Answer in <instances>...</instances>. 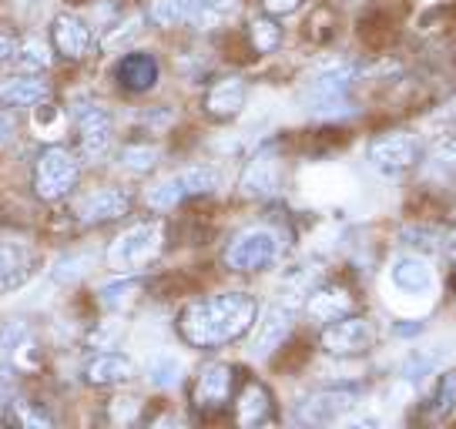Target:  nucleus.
<instances>
[{
	"mask_svg": "<svg viewBox=\"0 0 456 429\" xmlns=\"http://www.w3.org/2000/svg\"><path fill=\"white\" fill-rule=\"evenodd\" d=\"M299 4L302 0H265V7H269L272 14H292Z\"/></svg>",
	"mask_w": 456,
	"mask_h": 429,
	"instance_id": "e433bc0d",
	"label": "nucleus"
},
{
	"mask_svg": "<svg viewBox=\"0 0 456 429\" xmlns=\"http://www.w3.org/2000/svg\"><path fill=\"white\" fill-rule=\"evenodd\" d=\"M272 416V400L269 393L252 383V386H245L242 400H239V423L242 426H262V423H269Z\"/></svg>",
	"mask_w": 456,
	"mask_h": 429,
	"instance_id": "b1692460",
	"label": "nucleus"
},
{
	"mask_svg": "<svg viewBox=\"0 0 456 429\" xmlns=\"http://www.w3.org/2000/svg\"><path fill=\"white\" fill-rule=\"evenodd\" d=\"M416 142L410 134H383L370 144V165L379 174H403L413 168Z\"/></svg>",
	"mask_w": 456,
	"mask_h": 429,
	"instance_id": "9b49d317",
	"label": "nucleus"
},
{
	"mask_svg": "<svg viewBox=\"0 0 456 429\" xmlns=\"http://www.w3.org/2000/svg\"><path fill=\"white\" fill-rule=\"evenodd\" d=\"M453 406H456V372H443L440 383H436V393H433V400H429V413L440 419V416H446Z\"/></svg>",
	"mask_w": 456,
	"mask_h": 429,
	"instance_id": "7c9ffc66",
	"label": "nucleus"
},
{
	"mask_svg": "<svg viewBox=\"0 0 456 429\" xmlns=\"http://www.w3.org/2000/svg\"><path fill=\"white\" fill-rule=\"evenodd\" d=\"M289 332H292V309L289 305H272V309H265L256 336H252V345H248V356L269 359L289 339Z\"/></svg>",
	"mask_w": 456,
	"mask_h": 429,
	"instance_id": "ddd939ff",
	"label": "nucleus"
},
{
	"mask_svg": "<svg viewBox=\"0 0 456 429\" xmlns=\"http://www.w3.org/2000/svg\"><path fill=\"white\" fill-rule=\"evenodd\" d=\"M356 406V393L349 389H322V393H313L309 400L299 402V423H309V426H332L349 416V409Z\"/></svg>",
	"mask_w": 456,
	"mask_h": 429,
	"instance_id": "9d476101",
	"label": "nucleus"
},
{
	"mask_svg": "<svg viewBox=\"0 0 456 429\" xmlns=\"http://www.w3.org/2000/svg\"><path fill=\"white\" fill-rule=\"evenodd\" d=\"M218 185H222V172L215 165H195V168L171 174L161 185L151 188L148 205L165 212V208H175V205H182L185 198H195V195H212Z\"/></svg>",
	"mask_w": 456,
	"mask_h": 429,
	"instance_id": "f03ea898",
	"label": "nucleus"
},
{
	"mask_svg": "<svg viewBox=\"0 0 456 429\" xmlns=\"http://www.w3.org/2000/svg\"><path fill=\"white\" fill-rule=\"evenodd\" d=\"M372 326L366 319H353V315H342L336 322H329L322 329V349L329 356H359L372 345Z\"/></svg>",
	"mask_w": 456,
	"mask_h": 429,
	"instance_id": "0eeeda50",
	"label": "nucleus"
},
{
	"mask_svg": "<svg viewBox=\"0 0 456 429\" xmlns=\"http://www.w3.org/2000/svg\"><path fill=\"white\" fill-rule=\"evenodd\" d=\"M34 125H37V128H57V125H61L57 108H51V104H47V108H37V111H34Z\"/></svg>",
	"mask_w": 456,
	"mask_h": 429,
	"instance_id": "72a5a7b5",
	"label": "nucleus"
},
{
	"mask_svg": "<svg viewBox=\"0 0 456 429\" xmlns=\"http://www.w3.org/2000/svg\"><path fill=\"white\" fill-rule=\"evenodd\" d=\"M74 121L81 131V148L87 158H101L114 142V121L111 111L94 98H77L74 101Z\"/></svg>",
	"mask_w": 456,
	"mask_h": 429,
	"instance_id": "423d86ee",
	"label": "nucleus"
},
{
	"mask_svg": "<svg viewBox=\"0 0 456 429\" xmlns=\"http://www.w3.org/2000/svg\"><path fill=\"white\" fill-rule=\"evenodd\" d=\"M138 413V400H114V416L118 419H131Z\"/></svg>",
	"mask_w": 456,
	"mask_h": 429,
	"instance_id": "c9c22d12",
	"label": "nucleus"
},
{
	"mask_svg": "<svg viewBox=\"0 0 456 429\" xmlns=\"http://www.w3.org/2000/svg\"><path fill=\"white\" fill-rule=\"evenodd\" d=\"M427 174L436 178V182L456 178V138L436 142V148H433V155H429V161H427Z\"/></svg>",
	"mask_w": 456,
	"mask_h": 429,
	"instance_id": "393cba45",
	"label": "nucleus"
},
{
	"mask_svg": "<svg viewBox=\"0 0 456 429\" xmlns=\"http://www.w3.org/2000/svg\"><path fill=\"white\" fill-rule=\"evenodd\" d=\"M77 178H81V168H77L71 151H64V148H47L34 165V191L44 201H57L71 195Z\"/></svg>",
	"mask_w": 456,
	"mask_h": 429,
	"instance_id": "20e7f679",
	"label": "nucleus"
},
{
	"mask_svg": "<svg viewBox=\"0 0 456 429\" xmlns=\"http://www.w3.org/2000/svg\"><path fill=\"white\" fill-rule=\"evenodd\" d=\"M14 131H17L14 117L7 115V111H0V148H4V144H11V138H14Z\"/></svg>",
	"mask_w": 456,
	"mask_h": 429,
	"instance_id": "f704fd0d",
	"label": "nucleus"
},
{
	"mask_svg": "<svg viewBox=\"0 0 456 429\" xmlns=\"http://www.w3.org/2000/svg\"><path fill=\"white\" fill-rule=\"evenodd\" d=\"M138 292H142V282H138V279H121V282H108V286H101L98 302L104 305V309H125Z\"/></svg>",
	"mask_w": 456,
	"mask_h": 429,
	"instance_id": "cd10ccee",
	"label": "nucleus"
},
{
	"mask_svg": "<svg viewBox=\"0 0 456 429\" xmlns=\"http://www.w3.org/2000/svg\"><path fill=\"white\" fill-rule=\"evenodd\" d=\"M252 44H256V51H262V54H272L282 44V28L275 20H269V17H256L252 20Z\"/></svg>",
	"mask_w": 456,
	"mask_h": 429,
	"instance_id": "c85d7f7f",
	"label": "nucleus"
},
{
	"mask_svg": "<svg viewBox=\"0 0 456 429\" xmlns=\"http://www.w3.org/2000/svg\"><path fill=\"white\" fill-rule=\"evenodd\" d=\"M185 376V359L161 349L155 356L148 359V383L155 389H175Z\"/></svg>",
	"mask_w": 456,
	"mask_h": 429,
	"instance_id": "5701e85b",
	"label": "nucleus"
},
{
	"mask_svg": "<svg viewBox=\"0 0 456 429\" xmlns=\"http://www.w3.org/2000/svg\"><path fill=\"white\" fill-rule=\"evenodd\" d=\"M51 41H54L57 54L64 58H85L87 47H91V30L85 28V20L74 14H57L54 28H51Z\"/></svg>",
	"mask_w": 456,
	"mask_h": 429,
	"instance_id": "dca6fc26",
	"label": "nucleus"
},
{
	"mask_svg": "<svg viewBox=\"0 0 456 429\" xmlns=\"http://www.w3.org/2000/svg\"><path fill=\"white\" fill-rule=\"evenodd\" d=\"M14 64L20 68V71L37 74V71H44V68L51 64V51H47V44H44V41L30 37V41H24L14 51Z\"/></svg>",
	"mask_w": 456,
	"mask_h": 429,
	"instance_id": "bb28decb",
	"label": "nucleus"
},
{
	"mask_svg": "<svg viewBox=\"0 0 456 429\" xmlns=\"http://www.w3.org/2000/svg\"><path fill=\"white\" fill-rule=\"evenodd\" d=\"M245 98H248V87H245L242 77H225L208 91L205 98V108L208 115L215 117H235L245 108Z\"/></svg>",
	"mask_w": 456,
	"mask_h": 429,
	"instance_id": "6ab92c4d",
	"label": "nucleus"
},
{
	"mask_svg": "<svg viewBox=\"0 0 456 429\" xmlns=\"http://www.w3.org/2000/svg\"><path fill=\"white\" fill-rule=\"evenodd\" d=\"M91 265H94V255H91V252L64 255L54 269H51V279H54L57 286H74V282H81V279L91 272Z\"/></svg>",
	"mask_w": 456,
	"mask_h": 429,
	"instance_id": "a878e982",
	"label": "nucleus"
},
{
	"mask_svg": "<svg viewBox=\"0 0 456 429\" xmlns=\"http://www.w3.org/2000/svg\"><path fill=\"white\" fill-rule=\"evenodd\" d=\"M279 255V235L272 229H248L235 235L225 248V265L232 272H258Z\"/></svg>",
	"mask_w": 456,
	"mask_h": 429,
	"instance_id": "39448f33",
	"label": "nucleus"
},
{
	"mask_svg": "<svg viewBox=\"0 0 456 429\" xmlns=\"http://www.w3.org/2000/svg\"><path fill=\"white\" fill-rule=\"evenodd\" d=\"M37 272V252L20 239L0 242V295L24 288Z\"/></svg>",
	"mask_w": 456,
	"mask_h": 429,
	"instance_id": "1a4fd4ad",
	"label": "nucleus"
},
{
	"mask_svg": "<svg viewBox=\"0 0 456 429\" xmlns=\"http://www.w3.org/2000/svg\"><path fill=\"white\" fill-rule=\"evenodd\" d=\"M17 7H34V4H41V0H14Z\"/></svg>",
	"mask_w": 456,
	"mask_h": 429,
	"instance_id": "ea45409f",
	"label": "nucleus"
},
{
	"mask_svg": "<svg viewBox=\"0 0 456 429\" xmlns=\"http://www.w3.org/2000/svg\"><path fill=\"white\" fill-rule=\"evenodd\" d=\"M389 286L396 288L399 295H406V299H429L433 288H436V275H433V265L427 258L399 255L389 265Z\"/></svg>",
	"mask_w": 456,
	"mask_h": 429,
	"instance_id": "6e6552de",
	"label": "nucleus"
},
{
	"mask_svg": "<svg viewBox=\"0 0 456 429\" xmlns=\"http://www.w3.org/2000/svg\"><path fill=\"white\" fill-rule=\"evenodd\" d=\"M14 51H17L14 37H7V34H0V68H4L7 61H14Z\"/></svg>",
	"mask_w": 456,
	"mask_h": 429,
	"instance_id": "4c0bfd02",
	"label": "nucleus"
},
{
	"mask_svg": "<svg viewBox=\"0 0 456 429\" xmlns=\"http://www.w3.org/2000/svg\"><path fill=\"white\" fill-rule=\"evenodd\" d=\"M151 20L158 28H178V24H199L208 28L218 20V14H212L208 7H201L199 0H155L151 4Z\"/></svg>",
	"mask_w": 456,
	"mask_h": 429,
	"instance_id": "2eb2a0df",
	"label": "nucleus"
},
{
	"mask_svg": "<svg viewBox=\"0 0 456 429\" xmlns=\"http://www.w3.org/2000/svg\"><path fill=\"white\" fill-rule=\"evenodd\" d=\"M7 419H11V423H20V426H51V416L34 413L30 402H14V409H11Z\"/></svg>",
	"mask_w": 456,
	"mask_h": 429,
	"instance_id": "2f4dec72",
	"label": "nucleus"
},
{
	"mask_svg": "<svg viewBox=\"0 0 456 429\" xmlns=\"http://www.w3.org/2000/svg\"><path fill=\"white\" fill-rule=\"evenodd\" d=\"M128 208H131V198L121 188H101V191H91L81 201L77 214L94 225V222H114V218H121V214H128Z\"/></svg>",
	"mask_w": 456,
	"mask_h": 429,
	"instance_id": "f3484780",
	"label": "nucleus"
},
{
	"mask_svg": "<svg viewBox=\"0 0 456 429\" xmlns=\"http://www.w3.org/2000/svg\"><path fill=\"white\" fill-rule=\"evenodd\" d=\"M256 315L258 305L248 292H222L212 299L191 302L178 319V329L188 345L212 349V345L235 343L239 336H245L252 329Z\"/></svg>",
	"mask_w": 456,
	"mask_h": 429,
	"instance_id": "f257e3e1",
	"label": "nucleus"
},
{
	"mask_svg": "<svg viewBox=\"0 0 456 429\" xmlns=\"http://www.w3.org/2000/svg\"><path fill=\"white\" fill-rule=\"evenodd\" d=\"M161 239L165 235H161L158 222H144V225L121 231L108 248V265L118 272H134L148 262H155L158 252H161Z\"/></svg>",
	"mask_w": 456,
	"mask_h": 429,
	"instance_id": "7ed1b4c3",
	"label": "nucleus"
},
{
	"mask_svg": "<svg viewBox=\"0 0 456 429\" xmlns=\"http://www.w3.org/2000/svg\"><path fill=\"white\" fill-rule=\"evenodd\" d=\"M232 376L235 372L228 369L225 362H212V366H205L201 376L195 379V406L205 409V413H212V409H222L232 396Z\"/></svg>",
	"mask_w": 456,
	"mask_h": 429,
	"instance_id": "4468645a",
	"label": "nucleus"
},
{
	"mask_svg": "<svg viewBox=\"0 0 456 429\" xmlns=\"http://www.w3.org/2000/svg\"><path fill=\"white\" fill-rule=\"evenodd\" d=\"M134 372V362H131L125 352H98V356L87 362V383L91 386H114V383H125Z\"/></svg>",
	"mask_w": 456,
	"mask_h": 429,
	"instance_id": "a211bd4d",
	"label": "nucleus"
},
{
	"mask_svg": "<svg viewBox=\"0 0 456 429\" xmlns=\"http://www.w3.org/2000/svg\"><path fill=\"white\" fill-rule=\"evenodd\" d=\"M121 165L128 168V172H151L158 165V148H151V144H128L125 151H121Z\"/></svg>",
	"mask_w": 456,
	"mask_h": 429,
	"instance_id": "c756f323",
	"label": "nucleus"
},
{
	"mask_svg": "<svg viewBox=\"0 0 456 429\" xmlns=\"http://www.w3.org/2000/svg\"><path fill=\"white\" fill-rule=\"evenodd\" d=\"M118 81L128 91H148L158 85V61L151 54H125L118 64Z\"/></svg>",
	"mask_w": 456,
	"mask_h": 429,
	"instance_id": "412c9836",
	"label": "nucleus"
},
{
	"mask_svg": "<svg viewBox=\"0 0 456 429\" xmlns=\"http://www.w3.org/2000/svg\"><path fill=\"white\" fill-rule=\"evenodd\" d=\"M51 98V87L37 77H14L7 85H0V104L7 108H37Z\"/></svg>",
	"mask_w": 456,
	"mask_h": 429,
	"instance_id": "4be33fe9",
	"label": "nucleus"
},
{
	"mask_svg": "<svg viewBox=\"0 0 456 429\" xmlns=\"http://www.w3.org/2000/svg\"><path fill=\"white\" fill-rule=\"evenodd\" d=\"M20 345H28V329H24V326H7V329H0V352H17Z\"/></svg>",
	"mask_w": 456,
	"mask_h": 429,
	"instance_id": "473e14b6",
	"label": "nucleus"
},
{
	"mask_svg": "<svg viewBox=\"0 0 456 429\" xmlns=\"http://www.w3.org/2000/svg\"><path fill=\"white\" fill-rule=\"evenodd\" d=\"M279 185H282V165H279L275 151H258L245 165L242 182H239L245 198H269V195L279 191Z\"/></svg>",
	"mask_w": 456,
	"mask_h": 429,
	"instance_id": "f8f14e48",
	"label": "nucleus"
},
{
	"mask_svg": "<svg viewBox=\"0 0 456 429\" xmlns=\"http://www.w3.org/2000/svg\"><path fill=\"white\" fill-rule=\"evenodd\" d=\"M305 309L319 322H336L353 312V299L346 288H313V295L305 299Z\"/></svg>",
	"mask_w": 456,
	"mask_h": 429,
	"instance_id": "aec40b11",
	"label": "nucleus"
},
{
	"mask_svg": "<svg viewBox=\"0 0 456 429\" xmlns=\"http://www.w3.org/2000/svg\"><path fill=\"white\" fill-rule=\"evenodd\" d=\"M201 7H208L212 14H228V11H235V0H199Z\"/></svg>",
	"mask_w": 456,
	"mask_h": 429,
	"instance_id": "58836bf2",
	"label": "nucleus"
}]
</instances>
